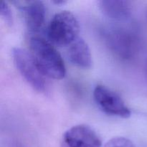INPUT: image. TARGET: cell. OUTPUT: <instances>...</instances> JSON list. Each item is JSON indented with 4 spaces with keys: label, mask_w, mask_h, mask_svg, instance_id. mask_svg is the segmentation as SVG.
Here are the masks:
<instances>
[{
    "label": "cell",
    "mask_w": 147,
    "mask_h": 147,
    "mask_svg": "<svg viewBox=\"0 0 147 147\" xmlns=\"http://www.w3.org/2000/svg\"><path fill=\"white\" fill-rule=\"evenodd\" d=\"M100 136L96 131L86 124H78L66 131L60 147H101Z\"/></svg>",
    "instance_id": "obj_6"
},
{
    "label": "cell",
    "mask_w": 147,
    "mask_h": 147,
    "mask_svg": "<svg viewBox=\"0 0 147 147\" xmlns=\"http://www.w3.org/2000/svg\"><path fill=\"white\" fill-rule=\"evenodd\" d=\"M17 4L24 17L27 28L31 32H37L42 28L45 22L46 10L41 1H17Z\"/></svg>",
    "instance_id": "obj_7"
},
{
    "label": "cell",
    "mask_w": 147,
    "mask_h": 147,
    "mask_svg": "<svg viewBox=\"0 0 147 147\" xmlns=\"http://www.w3.org/2000/svg\"><path fill=\"white\" fill-rule=\"evenodd\" d=\"M30 53L44 76L60 80L65 76L64 61L55 47L45 39L32 37L30 40Z\"/></svg>",
    "instance_id": "obj_1"
},
{
    "label": "cell",
    "mask_w": 147,
    "mask_h": 147,
    "mask_svg": "<svg viewBox=\"0 0 147 147\" xmlns=\"http://www.w3.org/2000/svg\"><path fill=\"white\" fill-rule=\"evenodd\" d=\"M103 147H135L131 141L125 137H114L110 139Z\"/></svg>",
    "instance_id": "obj_10"
},
{
    "label": "cell",
    "mask_w": 147,
    "mask_h": 147,
    "mask_svg": "<svg viewBox=\"0 0 147 147\" xmlns=\"http://www.w3.org/2000/svg\"><path fill=\"white\" fill-rule=\"evenodd\" d=\"M0 13H1V17L7 24H9V25L12 24V13H11L9 6L6 1H1V6H0Z\"/></svg>",
    "instance_id": "obj_11"
},
{
    "label": "cell",
    "mask_w": 147,
    "mask_h": 147,
    "mask_svg": "<svg viewBox=\"0 0 147 147\" xmlns=\"http://www.w3.org/2000/svg\"><path fill=\"white\" fill-rule=\"evenodd\" d=\"M103 41L111 53L121 60H130L138 52L139 40L131 30L122 27H112L104 30Z\"/></svg>",
    "instance_id": "obj_2"
},
{
    "label": "cell",
    "mask_w": 147,
    "mask_h": 147,
    "mask_svg": "<svg viewBox=\"0 0 147 147\" xmlns=\"http://www.w3.org/2000/svg\"><path fill=\"white\" fill-rule=\"evenodd\" d=\"M67 55L73 65L88 69L92 65V55L87 43L81 37L76 39L67 46Z\"/></svg>",
    "instance_id": "obj_8"
},
{
    "label": "cell",
    "mask_w": 147,
    "mask_h": 147,
    "mask_svg": "<svg viewBox=\"0 0 147 147\" xmlns=\"http://www.w3.org/2000/svg\"><path fill=\"white\" fill-rule=\"evenodd\" d=\"M80 26L76 16L69 11H62L53 16L48 25L50 41L58 46H68L78 38Z\"/></svg>",
    "instance_id": "obj_3"
},
{
    "label": "cell",
    "mask_w": 147,
    "mask_h": 147,
    "mask_svg": "<svg viewBox=\"0 0 147 147\" xmlns=\"http://www.w3.org/2000/svg\"><path fill=\"white\" fill-rule=\"evenodd\" d=\"M98 4L102 13L112 20H126L131 13V4L129 1L101 0Z\"/></svg>",
    "instance_id": "obj_9"
},
{
    "label": "cell",
    "mask_w": 147,
    "mask_h": 147,
    "mask_svg": "<svg viewBox=\"0 0 147 147\" xmlns=\"http://www.w3.org/2000/svg\"><path fill=\"white\" fill-rule=\"evenodd\" d=\"M96 104L106 114L123 119L130 117L131 111L121 98L105 86L98 85L93 91Z\"/></svg>",
    "instance_id": "obj_5"
},
{
    "label": "cell",
    "mask_w": 147,
    "mask_h": 147,
    "mask_svg": "<svg viewBox=\"0 0 147 147\" xmlns=\"http://www.w3.org/2000/svg\"><path fill=\"white\" fill-rule=\"evenodd\" d=\"M12 56L17 70L26 81L37 91H44L46 86L45 76L37 67L31 53L24 49L14 47Z\"/></svg>",
    "instance_id": "obj_4"
},
{
    "label": "cell",
    "mask_w": 147,
    "mask_h": 147,
    "mask_svg": "<svg viewBox=\"0 0 147 147\" xmlns=\"http://www.w3.org/2000/svg\"><path fill=\"white\" fill-rule=\"evenodd\" d=\"M145 72H146V76H147V63H146V67H145Z\"/></svg>",
    "instance_id": "obj_13"
},
{
    "label": "cell",
    "mask_w": 147,
    "mask_h": 147,
    "mask_svg": "<svg viewBox=\"0 0 147 147\" xmlns=\"http://www.w3.org/2000/svg\"><path fill=\"white\" fill-rule=\"evenodd\" d=\"M54 2L55 3V4H64L65 1H54Z\"/></svg>",
    "instance_id": "obj_12"
}]
</instances>
